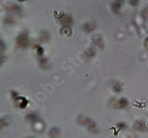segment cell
Segmentation results:
<instances>
[{
    "mask_svg": "<svg viewBox=\"0 0 148 138\" xmlns=\"http://www.w3.org/2000/svg\"><path fill=\"white\" fill-rule=\"evenodd\" d=\"M129 1H130V3L132 5H134V6L138 5V2H139V0H129Z\"/></svg>",
    "mask_w": 148,
    "mask_h": 138,
    "instance_id": "1",
    "label": "cell"
},
{
    "mask_svg": "<svg viewBox=\"0 0 148 138\" xmlns=\"http://www.w3.org/2000/svg\"><path fill=\"white\" fill-rule=\"evenodd\" d=\"M143 13H144V16H145V17L148 16V6L147 7H145V10H144V11H143Z\"/></svg>",
    "mask_w": 148,
    "mask_h": 138,
    "instance_id": "2",
    "label": "cell"
},
{
    "mask_svg": "<svg viewBox=\"0 0 148 138\" xmlns=\"http://www.w3.org/2000/svg\"><path fill=\"white\" fill-rule=\"evenodd\" d=\"M2 61V58H1V57H0V64H1Z\"/></svg>",
    "mask_w": 148,
    "mask_h": 138,
    "instance_id": "3",
    "label": "cell"
},
{
    "mask_svg": "<svg viewBox=\"0 0 148 138\" xmlns=\"http://www.w3.org/2000/svg\"><path fill=\"white\" fill-rule=\"evenodd\" d=\"M18 1H21V2H22V1H25V0H18Z\"/></svg>",
    "mask_w": 148,
    "mask_h": 138,
    "instance_id": "4",
    "label": "cell"
}]
</instances>
